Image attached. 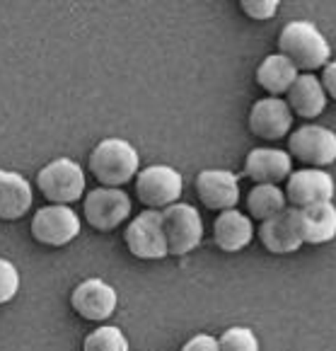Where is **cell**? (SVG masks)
<instances>
[{"mask_svg": "<svg viewBox=\"0 0 336 351\" xmlns=\"http://www.w3.org/2000/svg\"><path fill=\"white\" fill-rule=\"evenodd\" d=\"M279 49L298 71L324 68L331 58V49L324 34L307 20H293L281 29Z\"/></svg>", "mask_w": 336, "mask_h": 351, "instance_id": "cell-1", "label": "cell"}, {"mask_svg": "<svg viewBox=\"0 0 336 351\" xmlns=\"http://www.w3.org/2000/svg\"><path fill=\"white\" fill-rule=\"evenodd\" d=\"M138 150L124 138H104L90 153L88 167L102 186H124L138 175Z\"/></svg>", "mask_w": 336, "mask_h": 351, "instance_id": "cell-2", "label": "cell"}, {"mask_svg": "<svg viewBox=\"0 0 336 351\" xmlns=\"http://www.w3.org/2000/svg\"><path fill=\"white\" fill-rule=\"evenodd\" d=\"M36 186L51 204L70 206L85 194V170L70 158H56L39 170Z\"/></svg>", "mask_w": 336, "mask_h": 351, "instance_id": "cell-3", "label": "cell"}, {"mask_svg": "<svg viewBox=\"0 0 336 351\" xmlns=\"http://www.w3.org/2000/svg\"><path fill=\"white\" fill-rule=\"evenodd\" d=\"M184 182L181 175L170 165H151L143 172H138L135 180V194H138L140 204L148 206L151 211H165V208L179 204L177 199L181 197Z\"/></svg>", "mask_w": 336, "mask_h": 351, "instance_id": "cell-4", "label": "cell"}, {"mask_svg": "<svg viewBox=\"0 0 336 351\" xmlns=\"http://www.w3.org/2000/svg\"><path fill=\"white\" fill-rule=\"evenodd\" d=\"M162 228H165L167 247L172 257H184L201 245L203 221L201 213L189 204H175L162 211Z\"/></svg>", "mask_w": 336, "mask_h": 351, "instance_id": "cell-5", "label": "cell"}, {"mask_svg": "<svg viewBox=\"0 0 336 351\" xmlns=\"http://www.w3.org/2000/svg\"><path fill=\"white\" fill-rule=\"evenodd\" d=\"M288 153L290 158H298L307 167L334 165L336 162V134L326 126L305 124L288 136Z\"/></svg>", "mask_w": 336, "mask_h": 351, "instance_id": "cell-6", "label": "cell"}, {"mask_svg": "<svg viewBox=\"0 0 336 351\" xmlns=\"http://www.w3.org/2000/svg\"><path fill=\"white\" fill-rule=\"evenodd\" d=\"M124 243L129 252L138 259H165L170 254L162 228V213L160 211H143L129 223L124 232Z\"/></svg>", "mask_w": 336, "mask_h": 351, "instance_id": "cell-7", "label": "cell"}, {"mask_svg": "<svg viewBox=\"0 0 336 351\" xmlns=\"http://www.w3.org/2000/svg\"><path fill=\"white\" fill-rule=\"evenodd\" d=\"M85 221L99 232H109L119 228L131 216V199L126 191L114 186H97L88 191L83 204Z\"/></svg>", "mask_w": 336, "mask_h": 351, "instance_id": "cell-8", "label": "cell"}, {"mask_svg": "<svg viewBox=\"0 0 336 351\" xmlns=\"http://www.w3.org/2000/svg\"><path fill=\"white\" fill-rule=\"evenodd\" d=\"M31 235L36 243L49 247H63L70 245L80 235V216L70 206H44L31 218Z\"/></svg>", "mask_w": 336, "mask_h": 351, "instance_id": "cell-9", "label": "cell"}, {"mask_svg": "<svg viewBox=\"0 0 336 351\" xmlns=\"http://www.w3.org/2000/svg\"><path fill=\"white\" fill-rule=\"evenodd\" d=\"M336 194V182L326 170L305 167L288 177L285 182V199L290 208H305L315 204L331 202Z\"/></svg>", "mask_w": 336, "mask_h": 351, "instance_id": "cell-10", "label": "cell"}, {"mask_svg": "<svg viewBox=\"0 0 336 351\" xmlns=\"http://www.w3.org/2000/svg\"><path fill=\"white\" fill-rule=\"evenodd\" d=\"M70 305L83 320L90 322H104L114 315L119 295L114 286H109L102 279H85L80 281L70 293Z\"/></svg>", "mask_w": 336, "mask_h": 351, "instance_id": "cell-11", "label": "cell"}, {"mask_svg": "<svg viewBox=\"0 0 336 351\" xmlns=\"http://www.w3.org/2000/svg\"><path fill=\"white\" fill-rule=\"evenodd\" d=\"M290 218L302 245H326L336 238V206L331 202L290 208Z\"/></svg>", "mask_w": 336, "mask_h": 351, "instance_id": "cell-12", "label": "cell"}, {"mask_svg": "<svg viewBox=\"0 0 336 351\" xmlns=\"http://www.w3.org/2000/svg\"><path fill=\"white\" fill-rule=\"evenodd\" d=\"M290 126H293V112L281 97L257 99L249 109V131L257 138L279 141L288 134Z\"/></svg>", "mask_w": 336, "mask_h": 351, "instance_id": "cell-13", "label": "cell"}, {"mask_svg": "<svg viewBox=\"0 0 336 351\" xmlns=\"http://www.w3.org/2000/svg\"><path fill=\"white\" fill-rule=\"evenodd\" d=\"M196 194L211 211H230L240 202V180L230 170H203L196 177Z\"/></svg>", "mask_w": 336, "mask_h": 351, "instance_id": "cell-14", "label": "cell"}, {"mask_svg": "<svg viewBox=\"0 0 336 351\" xmlns=\"http://www.w3.org/2000/svg\"><path fill=\"white\" fill-rule=\"evenodd\" d=\"M244 175L254 184H279L293 175V158L279 148H254L244 160Z\"/></svg>", "mask_w": 336, "mask_h": 351, "instance_id": "cell-15", "label": "cell"}, {"mask_svg": "<svg viewBox=\"0 0 336 351\" xmlns=\"http://www.w3.org/2000/svg\"><path fill=\"white\" fill-rule=\"evenodd\" d=\"M254 238V226L252 218H247L244 213H240L237 208L222 211L213 223V243L222 250V252H240L244 250Z\"/></svg>", "mask_w": 336, "mask_h": 351, "instance_id": "cell-16", "label": "cell"}, {"mask_svg": "<svg viewBox=\"0 0 336 351\" xmlns=\"http://www.w3.org/2000/svg\"><path fill=\"white\" fill-rule=\"evenodd\" d=\"M31 184L20 172L0 170V218L17 221L31 208Z\"/></svg>", "mask_w": 336, "mask_h": 351, "instance_id": "cell-17", "label": "cell"}, {"mask_svg": "<svg viewBox=\"0 0 336 351\" xmlns=\"http://www.w3.org/2000/svg\"><path fill=\"white\" fill-rule=\"evenodd\" d=\"M288 107L300 119H317L326 109V93L322 88V80H317L312 73L298 75L293 88L288 90Z\"/></svg>", "mask_w": 336, "mask_h": 351, "instance_id": "cell-18", "label": "cell"}, {"mask_svg": "<svg viewBox=\"0 0 336 351\" xmlns=\"http://www.w3.org/2000/svg\"><path fill=\"white\" fill-rule=\"evenodd\" d=\"M259 240L271 254H293L302 247V240L298 235L290 218V208L281 216H274L259 226Z\"/></svg>", "mask_w": 336, "mask_h": 351, "instance_id": "cell-19", "label": "cell"}, {"mask_svg": "<svg viewBox=\"0 0 336 351\" xmlns=\"http://www.w3.org/2000/svg\"><path fill=\"white\" fill-rule=\"evenodd\" d=\"M295 80H298V68L283 53H271L257 68V85L261 90H266L271 97L288 95Z\"/></svg>", "mask_w": 336, "mask_h": 351, "instance_id": "cell-20", "label": "cell"}, {"mask_svg": "<svg viewBox=\"0 0 336 351\" xmlns=\"http://www.w3.org/2000/svg\"><path fill=\"white\" fill-rule=\"evenodd\" d=\"M247 211L252 218H259L264 223L274 216H281L288 211V199L285 191L279 184H254L247 194Z\"/></svg>", "mask_w": 336, "mask_h": 351, "instance_id": "cell-21", "label": "cell"}, {"mask_svg": "<svg viewBox=\"0 0 336 351\" xmlns=\"http://www.w3.org/2000/svg\"><path fill=\"white\" fill-rule=\"evenodd\" d=\"M83 351H129V339L119 327L102 325L85 337Z\"/></svg>", "mask_w": 336, "mask_h": 351, "instance_id": "cell-22", "label": "cell"}, {"mask_svg": "<svg viewBox=\"0 0 336 351\" xmlns=\"http://www.w3.org/2000/svg\"><path fill=\"white\" fill-rule=\"evenodd\" d=\"M220 351H259V339L249 327H230L218 339Z\"/></svg>", "mask_w": 336, "mask_h": 351, "instance_id": "cell-23", "label": "cell"}, {"mask_svg": "<svg viewBox=\"0 0 336 351\" xmlns=\"http://www.w3.org/2000/svg\"><path fill=\"white\" fill-rule=\"evenodd\" d=\"M20 291V271L12 262L0 259V305L10 303Z\"/></svg>", "mask_w": 336, "mask_h": 351, "instance_id": "cell-24", "label": "cell"}, {"mask_svg": "<svg viewBox=\"0 0 336 351\" xmlns=\"http://www.w3.org/2000/svg\"><path fill=\"white\" fill-rule=\"evenodd\" d=\"M240 8H242V12L249 20L264 22L279 12V0H242Z\"/></svg>", "mask_w": 336, "mask_h": 351, "instance_id": "cell-25", "label": "cell"}, {"mask_svg": "<svg viewBox=\"0 0 336 351\" xmlns=\"http://www.w3.org/2000/svg\"><path fill=\"white\" fill-rule=\"evenodd\" d=\"M181 351H220V346L213 335H196L181 346Z\"/></svg>", "mask_w": 336, "mask_h": 351, "instance_id": "cell-26", "label": "cell"}, {"mask_svg": "<svg viewBox=\"0 0 336 351\" xmlns=\"http://www.w3.org/2000/svg\"><path fill=\"white\" fill-rule=\"evenodd\" d=\"M322 88L331 99H336V61H329L322 71Z\"/></svg>", "mask_w": 336, "mask_h": 351, "instance_id": "cell-27", "label": "cell"}]
</instances>
